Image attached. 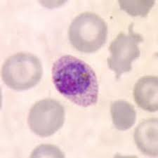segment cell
Segmentation results:
<instances>
[{
	"label": "cell",
	"instance_id": "cell-1",
	"mask_svg": "<svg viewBox=\"0 0 158 158\" xmlns=\"http://www.w3.org/2000/svg\"><path fill=\"white\" fill-rule=\"evenodd\" d=\"M52 78L57 90L74 103L88 107L97 102V77L83 60L69 55L60 57L53 65Z\"/></svg>",
	"mask_w": 158,
	"mask_h": 158
},
{
	"label": "cell",
	"instance_id": "cell-2",
	"mask_svg": "<svg viewBox=\"0 0 158 158\" xmlns=\"http://www.w3.org/2000/svg\"><path fill=\"white\" fill-rule=\"evenodd\" d=\"M107 25L100 16L86 12L79 15L71 23L69 38L76 49L84 53L98 50L106 42Z\"/></svg>",
	"mask_w": 158,
	"mask_h": 158
},
{
	"label": "cell",
	"instance_id": "cell-3",
	"mask_svg": "<svg viewBox=\"0 0 158 158\" xmlns=\"http://www.w3.org/2000/svg\"><path fill=\"white\" fill-rule=\"evenodd\" d=\"M4 83L13 89L26 90L39 82L42 67L39 58L28 53H19L9 57L2 70Z\"/></svg>",
	"mask_w": 158,
	"mask_h": 158
},
{
	"label": "cell",
	"instance_id": "cell-4",
	"mask_svg": "<svg viewBox=\"0 0 158 158\" xmlns=\"http://www.w3.org/2000/svg\"><path fill=\"white\" fill-rule=\"evenodd\" d=\"M65 110L58 101L47 98L37 102L29 113L28 124L35 134L42 137L52 136L63 126Z\"/></svg>",
	"mask_w": 158,
	"mask_h": 158
},
{
	"label": "cell",
	"instance_id": "cell-5",
	"mask_svg": "<svg viewBox=\"0 0 158 158\" xmlns=\"http://www.w3.org/2000/svg\"><path fill=\"white\" fill-rule=\"evenodd\" d=\"M132 27L133 25L130 26L128 34H119L110 46V56L108 58V63L115 73L117 79L131 70L132 62L140 55L139 43L142 42L143 38L133 31Z\"/></svg>",
	"mask_w": 158,
	"mask_h": 158
},
{
	"label": "cell",
	"instance_id": "cell-6",
	"mask_svg": "<svg viewBox=\"0 0 158 158\" xmlns=\"http://www.w3.org/2000/svg\"><path fill=\"white\" fill-rule=\"evenodd\" d=\"M136 103L145 110L157 111L158 109V79L156 76H146L137 81L134 89Z\"/></svg>",
	"mask_w": 158,
	"mask_h": 158
},
{
	"label": "cell",
	"instance_id": "cell-7",
	"mask_svg": "<svg viewBox=\"0 0 158 158\" xmlns=\"http://www.w3.org/2000/svg\"><path fill=\"white\" fill-rule=\"evenodd\" d=\"M134 140L139 149L144 154L157 156L158 153V122L148 119L139 124L134 132Z\"/></svg>",
	"mask_w": 158,
	"mask_h": 158
},
{
	"label": "cell",
	"instance_id": "cell-8",
	"mask_svg": "<svg viewBox=\"0 0 158 158\" xmlns=\"http://www.w3.org/2000/svg\"><path fill=\"white\" fill-rule=\"evenodd\" d=\"M111 115L114 126L120 131L129 129L136 121V110L134 106L124 101H118L111 105Z\"/></svg>",
	"mask_w": 158,
	"mask_h": 158
},
{
	"label": "cell",
	"instance_id": "cell-9",
	"mask_svg": "<svg viewBox=\"0 0 158 158\" xmlns=\"http://www.w3.org/2000/svg\"><path fill=\"white\" fill-rule=\"evenodd\" d=\"M155 1H119L122 9L131 16H146L153 6Z\"/></svg>",
	"mask_w": 158,
	"mask_h": 158
},
{
	"label": "cell",
	"instance_id": "cell-10",
	"mask_svg": "<svg viewBox=\"0 0 158 158\" xmlns=\"http://www.w3.org/2000/svg\"><path fill=\"white\" fill-rule=\"evenodd\" d=\"M31 157H63V155L56 146L42 145L33 151Z\"/></svg>",
	"mask_w": 158,
	"mask_h": 158
}]
</instances>
